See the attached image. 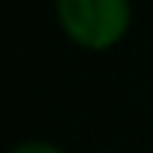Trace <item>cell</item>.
<instances>
[{
    "label": "cell",
    "mask_w": 153,
    "mask_h": 153,
    "mask_svg": "<svg viewBox=\"0 0 153 153\" xmlns=\"http://www.w3.org/2000/svg\"><path fill=\"white\" fill-rule=\"evenodd\" d=\"M57 21L75 45L105 51L126 36L132 9L129 0H57Z\"/></svg>",
    "instance_id": "obj_1"
},
{
    "label": "cell",
    "mask_w": 153,
    "mask_h": 153,
    "mask_svg": "<svg viewBox=\"0 0 153 153\" xmlns=\"http://www.w3.org/2000/svg\"><path fill=\"white\" fill-rule=\"evenodd\" d=\"M12 153H63V150L54 147V144H48V141H24V144H18Z\"/></svg>",
    "instance_id": "obj_2"
}]
</instances>
